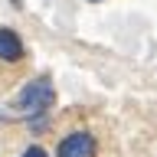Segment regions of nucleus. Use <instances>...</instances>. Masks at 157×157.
I'll return each instance as SVG.
<instances>
[{"mask_svg": "<svg viewBox=\"0 0 157 157\" xmlns=\"http://www.w3.org/2000/svg\"><path fill=\"white\" fill-rule=\"evenodd\" d=\"M52 101H56V88L43 75V78H33V82H26L13 95V101L0 108V118H29V121H36V118H46Z\"/></svg>", "mask_w": 157, "mask_h": 157, "instance_id": "nucleus-1", "label": "nucleus"}, {"mask_svg": "<svg viewBox=\"0 0 157 157\" xmlns=\"http://www.w3.org/2000/svg\"><path fill=\"white\" fill-rule=\"evenodd\" d=\"M95 151H98V144H95V137L88 134V131H72L56 147L59 157H95Z\"/></svg>", "mask_w": 157, "mask_h": 157, "instance_id": "nucleus-2", "label": "nucleus"}, {"mask_svg": "<svg viewBox=\"0 0 157 157\" xmlns=\"http://www.w3.org/2000/svg\"><path fill=\"white\" fill-rule=\"evenodd\" d=\"M0 59H3V62L23 59V39H20L13 29H7V26H0Z\"/></svg>", "mask_w": 157, "mask_h": 157, "instance_id": "nucleus-3", "label": "nucleus"}, {"mask_svg": "<svg viewBox=\"0 0 157 157\" xmlns=\"http://www.w3.org/2000/svg\"><path fill=\"white\" fill-rule=\"evenodd\" d=\"M23 157H49L43 147H29V151H23Z\"/></svg>", "mask_w": 157, "mask_h": 157, "instance_id": "nucleus-4", "label": "nucleus"}, {"mask_svg": "<svg viewBox=\"0 0 157 157\" xmlns=\"http://www.w3.org/2000/svg\"><path fill=\"white\" fill-rule=\"evenodd\" d=\"M10 3H13V7H23V0H10Z\"/></svg>", "mask_w": 157, "mask_h": 157, "instance_id": "nucleus-5", "label": "nucleus"}, {"mask_svg": "<svg viewBox=\"0 0 157 157\" xmlns=\"http://www.w3.org/2000/svg\"><path fill=\"white\" fill-rule=\"evenodd\" d=\"M88 3H101V0H88Z\"/></svg>", "mask_w": 157, "mask_h": 157, "instance_id": "nucleus-6", "label": "nucleus"}]
</instances>
